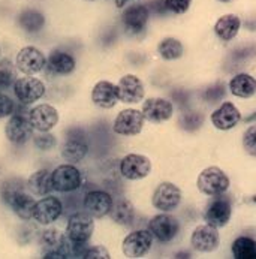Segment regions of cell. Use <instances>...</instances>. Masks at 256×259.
Here are the masks:
<instances>
[{"label":"cell","instance_id":"6da1fadb","mask_svg":"<svg viewBox=\"0 0 256 259\" xmlns=\"http://www.w3.org/2000/svg\"><path fill=\"white\" fill-rule=\"evenodd\" d=\"M198 189L207 196H216L223 195L228 187H229V179L228 176L218 168V166H210L205 168L199 177H198Z\"/></svg>","mask_w":256,"mask_h":259},{"label":"cell","instance_id":"7a4b0ae2","mask_svg":"<svg viewBox=\"0 0 256 259\" xmlns=\"http://www.w3.org/2000/svg\"><path fill=\"white\" fill-rule=\"evenodd\" d=\"M95 231L93 218L86 213H73L66 223V235L75 243H89Z\"/></svg>","mask_w":256,"mask_h":259},{"label":"cell","instance_id":"3957f363","mask_svg":"<svg viewBox=\"0 0 256 259\" xmlns=\"http://www.w3.org/2000/svg\"><path fill=\"white\" fill-rule=\"evenodd\" d=\"M5 135L8 141L15 146L26 144L33 137V126L29 120V115L14 114L5 126Z\"/></svg>","mask_w":256,"mask_h":259},{"label":"cell","instance_id":"277c9868","mask_svg":"<svg viewBox=\"0 0 256 259\" xmlns=\"http://www.w3.org/2000/svg\"><path fill=\"white\" fill-rule=\"evenodd\" d=\"M53 186L54 190L62 193H69L76 189H79L82 185V177L78 168H75L72 163L60 165L53 172Z\"/></svg>","mask_w":256,"mask_h":259},{"label":"cell","instance_id":"5b68a950","mask_svg":"<svg viewBox=\"0 0 256 259\" xmlns=\"http://www.w3.org/2000/svg\"><path fill=\"white\" fill-rule=\"evenodd\" d=\"M14 93L23 105H30L45 95V84L35 76H23L15 81Z\"/></svg>","mask_w":256,"mask_h":259},{"label":"cell","instance_id":"8992f818","mask_svg":"<svg viewBox=\"0 0 256 259\" xmlns=\"http://www.w3.org/2000/svg\"><path fill=\"white\" fill-rule=\"evenodd\" d=\"M17 69L26 75L39 74L47 66L45 54L36 47H24L18 51L15 59Z\"/></svg>","mask_w":256,"mask_h":259},{"label":"cell","instance_id":"52a82bcc","mask_svg":"<svg viewBox=\"0 0 256 259\" xmlns=\"http://www.w3.org/2000/svg\"><path fill=\"white\" fill-rule=\"evenodd\" d=\"M144 115L143 111L129 108V110H123L118 112V115L114 120V132L118 135H124V137H134L138 135L143 131L144 126Z\"/></svg>","mask_w":256,"mask_h":259},{"label":"cell","instance_id":"ba28073f","mask_svg":"<svg viewBox=\"0 0 256 259\" xmlns=\"http://www.w3.org/2000/svg\"><path fill=\"white\" fill-rule=\"evenodd\" d=\"M232 214V204L228 196L216 195L215 199L210 201L204 211V221L208 225H213L216 228H222L229 222Z\"/></svg>","mask_w":256,"mask_h":259},{"label":"cell","instance_id":"9c48e42d","mask_svg":"<svg viewBox=\"0 0 256 259\" xmlns=\"http://www.w3.org/2000/svg\"><path fill=\"white\" fill-rule=\"evenodd\" d=\"M151 171L150 159L143 154H127L120 162V172L127 180H141Z\"/></svg>","mask_w":256,"mask_h":259},{"label":"cell","instance_id":"30bf717a","mask_svg":"<svg viewBox=\"0 0 256 259\" xmlns=\"http://www.w3.org/2000/svg\"><path fill=\"white\" fill-rule=\"evenodd\" d=\"M63 213V204L57 196H44L42 199L36 201L33 210V219L39 225H51Z\"/></svg>","mask_w":256,"mask_h":259},{"label":"cell","instance_id":"8fae6325","mask_svg":"<svg viewBox=\"0 0 256 259\" xmlns=\"http://www.w3.org/2000/svg\"><path fill=\"white\" fill-rule=\"evenodd\" d=\"M180 225L176 218L169 214H157L148 223L150 234L160 243H168L179 234Z\"/></svg>","mask_w":256,"mask_h":259},{"label":"cell","instance_id":"7c38bea8","mask_svg":"<svg viewBox=\"0 0 256 259\" xmlns=\"http://www.w3.org/2000/svg\"><path fill=\"white\" fill-rule=\"evenodd\" d=\"M29 120L37 132H50L60 120L59 111L48 104H40L29 111Z\"/></svg>","mask_w":256,"mask_h":259},{"label":"cell","instance_id":"4fadbf2b","mask_svg":"<svg viewBox=\"0 0 256 259\" xmlns=\"http://www.w3.org/2000/svg\"><path fill=\"white\" fill-rule=\"evenodd\" d=\"M151 244L153 235L150 231H135L123 240V253L127 258H141L151 249Z\"/></svg>","mask_w":256,"mask_h":259},{"label":"cell","instance_id":"5bb4252c","mask_svg":"<svg viewBox=\"0 0 256 259\" xmlns=\"http://www.w3.org/2000/svg\"><path fill=\"white\" fill-rule=\"evenodd\" d=\"M182 201L180 189L173 183H162L153 193V205L160 211H173Z\"/></svg>","mask_w":256,"mask_h":259},{"label":"cell","instance_id":"9a60e30c","mask_svg":"<svg viewBox=\"0 0 256 259\" xmlns=\"http://www.w3.org/2000/svg\"><path fill=\"white\" fill-rule=\"evenodd\" d=\"M192 246L202 253H210L219 246V232L213 225H201L192 234Z\"/></svg>","mask_w":256,"mask_h":259},{"label":"cell","instance_id":"2e32d148","mask_svg":"<svg viewBox=\"0 0 256 259\" xmlns=\"http://www.w3.org/2000/svg\"><path fill=\"white\" fill-rule=\"evenodd\" d=\"M112 198L104 190H92L84 196V208L92 218H105L112 208Z\"/></svg>","mask_w":256,"mask_h":259},{"label":"cell","instance_id":"e0dca14e","mask_svg":"<svg viewBox=\"0 0 256 259\" xmlns=\"http://www.w3.org/2000/svg\"><path fill=\"white\" fill-rule=\"evenodd\" d=\"M118 101L124 104H138L144 98V85L135 75H124L118 81Z\"/></svg>","mask_w":256,"mask_h":259},{"label":"cell","instance_id":"ac0fdd59","mask_svg":"<svg viewBox=\"0 0 256 259\" xmlns=\"http://www.w3.org/2000/svg\"><path fill=\"white\" fill-rule=\"evenodd\" d=\"M174 112V107L169 101L160 99V98H150L143 105V115L148 121L160 123L168 118H171Z\"/></svg>","mask_w":256,"mask_h":259},{"label":"cell","instance_id":"d6986e66","mask_svg":"<svg viewBox=\"0 0 256 259\" xmlns=\"http://www.w3.org/2000/svg\"><path fill=\"white\" fill-rule=\"evenodd\" d=\"M5 202L9 205V208H11L21 221L33 219V210H35L36 201H35L33 196H30L26 190H18V192H15V193L11 195Z\"/></svg>","mask_w":256,"mask_h":259},{"label":"cell","instance_id":"ffe728a7","mask_svg":"<svg viewBox=\"0 0 256 259\" xmlns=\"http://www.w3.org/2000/svg\"><path fill=\"white\" fill-rule=\"evenodd\" d=\"M92 101L99 108L110 110L118 101V87L110 81H99L92 90Z\"/></svg>","mask_w":256,"mask_h":259},{"label":"cell","instance_id":"44dd1931","mask_svg":"<svg viewBox=\"0 0 256 259\" xmlns=\"http://www.w3.org/2000/svg\"><path fill=\"white\" fill-rule=\"evenodd\" d=\"M148 23V8L144 5H131L123 12V24L131 33H140Z\"/></svg>","mask_w":256,"mask_h":259},{"label":"cell","instance_id":"7402d4cb","mask_svg":"<svg viewBox=\"0 0 256 259\" xmlns=\"http://www.w3.org/2000/svg\"><path fill=\"white\" fill-rule=\"evenodd\" d=\"M241 114L232 102H223L216 111L211 114V123L220 131H229L240 121Z\"/></svg>","mask_w":256,"mask_h":259},{"label":"cell","instance_id":"603a6c76","mask_svg":"<svg viewBox=\"0 0 256 259\" xmlns=\"http://www.w3.org/2000/svg\"><path fill=\"white\" fill-rule=\"evenodd\" d=\"M47 66L51 72L57 75H69L75 71V59L65 51H53L48 56Z\"/></svg>","mask_w":256,"mask_h":259},{"label":"cell","instance_id":"cb8c5ba5","mask_svg":"<svg viewBox=\"0 0 256 259\" xmlns=\"http://www.w3.org/2000/svg\"><path fill=\"white\" fill-rule=\"evenodd\" d=\"M27 189L30 190V193H33L36 196H45V195L51 193L54 190L51 171L39 169L36 172H33L27 180Z\"/></svg>","mask_w":256,"mask_h":259},{"label":"cell","instance_id":"d4e9b609","mask_svg":"<svg viewBox=\"0 0 256 259\" xmlns=\"http://www.w3.org/2000/svg\"><path fill=\"white\" fill-rule=\"evenodd\" d=\"M229 90L234 96L238 98H252L256 92V79L249 74L235 75L229 81Z\"/></svg>","mask_w":256,"mask_h":259},{"label":"cell","instance_id":"484cf974","mask_svg":"<svg viewBox=\"0 0 256 259\" xmlns=\"http://www.w3.org/2000/svg\"><path fill=\"white\" fill-rule=\"evenodd\" d=\"M87 151H89L87 143L81 137H68L66 143L63 144V148H62V156L68 162L76 163L86 157Z\"/></svg>","mask_w":256,"mask_h":259},{"label":"cell","instance_id":"4316f807","mask_svg":"<svg viewBox=\"0 0 256 259\" xmlns=\"http://www.w3.org/2000/svg\"><path fill=\"white\" fill-rule=\"evenodd\" d=\"M241 27V21L237 15L228 14L220 17L215 26V32L222 40H232L238 35V30Z\"/></svg>","mask_w":256,"mask_h":259},{"label":"cell","instance_id":"83f0119b","mask_svg":"<svg viewBox=\"0 0 256 259\" xmlns=\"http://www.w3.org/2000/svg\"><path fill=\"white\" fill-rule=\"evenodd\" d=\"M18 24L27 33H37L45 26V17L37 9H24L18 15Z\"/></svg>","mask_w":256,"mask_h":259},{"label":"cell","instance_id":"f1b7e54d","mask_svg":"<svg viewBox=\"0 0 256 259\" xmlns=\"http://www.w3.org/2000/svg\"><path fill=\"white\" fill-rule=\"evenodd\" d=\"M112 221L118 225H123V226H129L134 222V218H135V211H134V205L126 201V199H121L118 201L117 204L112 205L110 211Z\"/></svg>","mask_w":256,"mask_h":259},{"label":"cell","instance_id":"f546056e","mask_svg":"<svg viewBox=\"0 0 256 259\" xmlns=\"http://www.w3.org/2000/svg\"><path fill=\"white\" fill-rule=\"evenodd\" d=\"M232 255L235 259H256V241L249 237H238L232 243Z\"/></svg>","mask_w":256,"mask_h":259},{"label":"cell","instance_id":"4dcf8cb0","mask_svg":"<svg viewBox=\"0 0 256 259\" xmlns=\"http://www.w3.org/2000/svg\"><path fill=\"white\" fill-rule=\"evenodd\" d=\"M159 54L165 59V60H176L180 59L183 56L184 50L183 45L180 40H177L176 37H165L160 44H159Z\"/></svg>","mask_w":256,"mask_h":259},{"label":"cell","instance_id":"1f68e13d","mask_svg":"<svg viewBox=\"0 0 256 259\" xmlns=\"http://www.w3.org/2000/svg\"><path fill=\"white\" fill-rule=\"evenodd\" d=\"M17 81V68L9 59L0 60V90H8L14 87Z\"/></svg>","mask_w":256,"mask_h":259},{"label":"cell","instance_id":"d6a6232c","mask_svg":"<svg viewBox=\"0 0 256 259\" xmlns=\"http://www.w3.org/2000/svg\"><path fill=\"white\" fill-rule=\"evenodd\" d=\"M26 187H27V182L24 183L21 179H8V180H5L2 185H0V196H2V199L3 201H6L11 195H14L15 192H18V190H26Z\"/></svg>","mask_w":256,"mask_h":259},{"label":"cell","instance_id":"836d02e7","mask_svg":"<svg viewBox=\"0 0 256 259\" xmlns=\"http://www.w3.org/2000/svg\"><path fill=\"white\" fill-rule=\"evenodd\" d=\"M33 143H35V146H36V148H39V150L48 151V150L56 147L57 140H56V137H54L51 132H40L39 135H35Z\"/></svg>","mask_w":256,"mask_h":259},{"label":"cell","instance_id":"e575fe53","mask_svg":"<svg viewBox=\"0 0 256 259\" xmlns=\"http://www.w3.org/2000/svg\"><path fill=\"white\" fill-rule=\"evenodd\" d=\"M243 146L250 156L256 157V126H250L246 131L244 138H243Z\"/></svg>","mask_w":256,"mask_h":259},{"label":"cell","instance_id":"d590c367","mask_svg":"<svg viewBox=\"0 0 256 259\" xmlns=\"http://www.w3.org/2000/svg\"><path fill=\"white\" fill-rule=\"evenodd\" d=\"M110 252L104 246H92L87 247L84 259H110Z\"/></svg>","mask_w":256,"mask_h":259},{"label":"cell","instance_id":"8d00e7d4","mask_svg":"<svg viewBox=\"0 0 256 259\" xmlns=\"http://www.w3.org/2000/svg\"><path fill=\"white\" fill-rule=\"evenodd\" d=\"M190 2L192 0H165V6L174 14H184L189 9Z\"/></svg>","mask_w":256,"mask_h":259},{"label":"cell","instance_id":"74e56055","mask_svg":"<svg viewBox=\"0 0 256 259\" xmlns=\"http://www.w3.org/2000/svg\"><path fill=\"white\" fill-rule=\"evenodd\" d=\"M15 111V105L12 102V99L3 93H0V118L9 117Z\"/></svg>","mask_w":256,"mask_h":259},{"label":"cell","instance_id":"f35d334b","mask_svg":"<svg viewBox=\"0 0 256 259\" xmlns=\"http://www.w3.org/2000/svg\"><path fill=\"white\" fill-rule=\"evenodd\" d=\"M127 2H131V0H115V5H117V8H123Z\"/></svg>","mask_w":256,"mask_h":259},{"label":"cell","instance_id":"ab89813d","mask_svg":"<svg viewBox=\"0 0 256 259\" xmlns=\"http://www.w3.org/2000/svg\"><path fill=\"white\" fill-rule=\"evenodd\" d=\"M253 118H256V114H255V115H252V117H250L249 120H253Z\"/></svg>","mask_w":256,"mask_h":259},{"label":"cell","instance_id":"60d3db41","mask_svg":"<svg viewBox=\"0 0 256 259\" xmlns=\"http://www.w3.org/2000/svg\"><path fill=\"white\" fill-rule=\"evenodd\" d=\"M222 2H229V0H222Z\"/></svg>","mask_w":256,"mask_h":259},{"label":"cell","instance_id":"b9f144b4","mask_svg":"<svg viewBox=\"0 0 256 259\" xmlns=\"http://www.w3.org/2000/svg\"><path fill=\"white\" fill-rule=\"evenodd\" d=\"M253 201H255V202H256V196H255V198H253Z\"/></svg>","mask_w":256,"mask_h":259},{"label":"cell","instance_id":"7bdbcfd3","mask_svg":"<svg viewBox=\"0 0 256 259\" xmlns=\"http://www.w3.org/2000/svg\"><path fill=\"white\" fill-rule=\"evenodd\" d=\"M0 54H2V48H0Z\"/></svg>","mask_w":256,"mask_h":259}]
</instances>
